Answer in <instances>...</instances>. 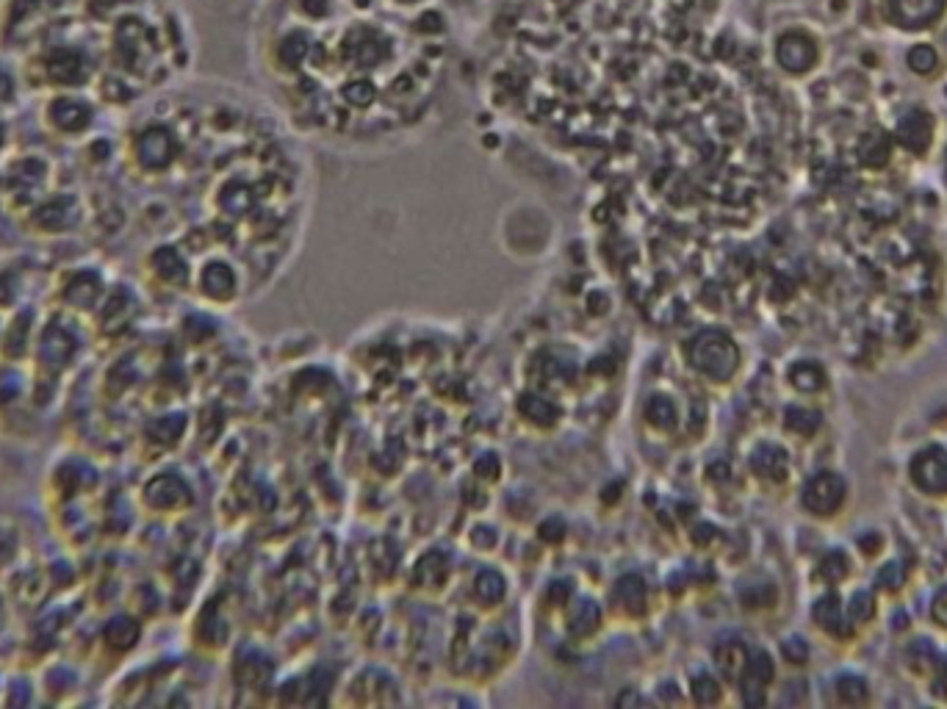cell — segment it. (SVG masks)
Returning <instances> with one entry per match:
<instances>
[{
	"label": "cell",
	"mask_w": 947,
	"mask_h": 709,
	"mask_svg": "<svg viewBox=\"0 0 947 709\" xmlns=\"http://www.w3.org/2000/svg\"><path fill=\"white\" fill-rule=\"evenodd\" d=\"M84 289L106 291V286H103V280H100L97 272H75V275H70V283L61 289V302H67L72 311L78 313L92 311V305L84 297Z\"/></svg>",
	"instance_id": "obj_9"
},
{
	"label": "cell",
	"mask_w": 947,
	"mask_h": 709,
	"mask_svg": "<svg viewBox=\"0 0 947 709\" xmlns=\"http://www.w3.org/2000/svg\"><path fill=\"white\" fill-rule=\"evenodd\" d=\"M441 14H421L419 17V31H441Z\"/></svg>",
	"instance_id": "obj_21"
},
{
	"label": "cell",
	"mask_w": 947,
	"mask_h": 709,
	"mask_svg": "<svg viewBox=\"0 0 947 709\" xmlns=\"http://www.w3.org/2000/svg\"><path fill=\"white\" fill-rule=\"evenodd\" d=\"M6 139H9V128H6L3 111H0V153H3V147H6Z\"/></svg>",
	"instance_id": "obj_23"
},
{
	"label": "cell",
	"mask_w": 947,
	"mask_h": 709,
	"mask_svg": "<svg viewBox=\"0 0 947 709\" xmlns=\"http://www.w3.org/2000/svg\"><path fill=\"white\" fill-rule=\"evenodd\" d=\"M95 117V106L78 92H59V95L50 97L48 106H45L48 131L59 133L64 139L86 136V131H92V125H95Z\"/></svg>",
	"instance_id": "obj_1"
},
{
	"label": "cell",
	"mask_w": 947,
	"mask_h": 709,
	"mask_svg": "<svg viewBox=\"0 0 947 709\" xmlns=\"http://www.w3.org/2000/svg\"><path fill=\"white\" fill-rule=\"evenodd\" d=\"M906 59H909V67H912L914 73L920 75L934 73V67L939 64V56H936V50L931 48V45H914Z\"/></svg>",
	"instance_id": "obj_17"
},
{
	"label": "cell",
	"mask_w": 947,
	"mask_h": 709,
	"mask_svg": "<svg viewBox=\"0 0 947 709\" xmlns=\"http://www.w3.org/2000/svg\"><path fill=\"white\" fill-rule=\"evenodd\" d=\"M892 23L903 28H925L934 25L947 9V0H887Z\"/></svg>",
	"instance_id": "obj_7"
},
{
	"label": "cell",
	"mask_w": 947,
	"mask_h": 709,
	"mask_svg": "<svg viewBox=\"0 0 947 709\" xmlns=\"http://www.w3.org/2000/svg\"><path fill=\"white\" fill-rule=\"evenodd\" d=\"M909 477L914 488L928 496H947V449L931 444L920 449L909 463Z\"/></svg>",
	"instance_id": "obj_4"
},
{
	"label": "cell",
	"mask_w": 947,
	"mask_h": 709,
	"mask_svg": "<svg viewBox=\"0 0 947 709\" xmlns=\"http://www.w3.org/2000/svg\"><path fill=\"white\" fill-rule=\"evenodd\" d=\"M790 383L792 388H798L801 394H817V391L826 388L828 374L820 363L801 361L790 369Z\"/></svg>",
	"instance_id": "obj_12"
},
{
	"label": "cell",
	"mask_w": 947,
	"mask_h": 709,
	"mask_svg": "<svg viewBox=\"0 0 947 709\" xmlns=\"http://www.w3.org/2000/svg\"><path fill=\"white\" fill-rule=\"evenodd\" d=\"M302 12H308L311 17H319V14L327 12V0H300Z\"/></svg>",
	"instance_id": "obj_22"
},
{
	"label": "cell",
	"mask_w": 947,
	"mask_h": 709,
	"mask_svg": "<svg viewBox=\"0 0 947 709\" xmlns=\"http://www.w3.org/2000/svg\"><path fill=\"white\" fill-rule=\"evenodd\" d=\"M931 618H934V624L947 629V585L936 590L934 601H931Z\"/></svg>",
	"instance_id": "obj_20"
},
{
	"label": "cell",
	"mask_w": 947,
	"mask_h": 709,
	"mask_svg": "<svg viewBox=\"0 0 947 709\" xmlns=\"http://www.w3.org/2000/svg\"><path fill=\"white\" fill-rule=\"evenodd\" d=\"M34 352L36 358H39V366H45L48 372L59 374L64 372V369L70 366L72 358H75L78 341H75V336L64 327V322L50 319L45 325H39Z\"/></svg>",
	"instance_id": "obj_3"
},
{
	"label": "cell",
	"mask_w": 947,
	"mask_h": 709,
	"mask_svg": "<svg viewBox=\"0 0 947 709\" xmlns=\"http://www.w3.org/2000/svg\"><path fill=\"white\" fill-rule=\"evenodd\" d=\"M820 427V413L809 408L787 410V430L795 435H815Z\"/></svg>",
	"instance_id": "obj_15"
},
{
	"label": "cell",
	"mask_w": 947,
	"mask_h": 709,
	"mask_svg": "<svg viewBox=\"0 0 947 709\" xmlns=\"http://www.w3.org/2000/svg\"><path fill=\"white\" fill-rule=\"evenodd\" d=\"M14 549H17V546H6V549L0 546V552H9V554H14ZM6 560H12V557H6V554H0V565L6 563Z\"/></svg>",
	"instance_id": "obj_24"
},
{
	"label": "cell",
	"mask_w": 947,
	"mask_h": 709,
	"mask_svg": "<svg viewBox=\"0 0 947 709\" xmlns=\"http://www.w3.org/2000/svg\"><path fill=\"white\" fill-rule=\"evenodd\" d=\"M931 131H934V120L925 111H909L898 122V139L912 153H923L928 142H931Z\"/></svg>",
	"instance_id": "obj_8"
},
{
	"label": "cell",
	"mask_w": 947,
	"mask_h": 709,
	"mask_svg": "<svg viewBox=\"0 0 947 709\" xmlns=\"http://www.w3.org/2000/svg\"><path fill=\"white\" fill-rule=\"evenodd\" d=\"M823 574L828 582H842V579L851 574V560L845 557V552H828L823 560Z\"/></svg>",
	"instance_id": "obj_19"
},
{
	"label": "cell",
	"mask_w": 947,
	"mask_h": 709,
	"mask_svg": "<svg viewBox=\"0 0 947 709\" xmlns=\"http://www.w3.org/2000/svg\"><path fill=\"white\" fill-rule=\"evenodd\" d=\"M812 618L820 629H826L828 635H840V629L845 626V604L837 593H828L823 599L815 601L812 607Z\"/></svg>",
	"instance_id": "obj_10"
},
{
	"label": "cell",
	"mask_w": 947,
	"mask_h": 709,
	"mask_svg": "<svg viewBox=\"0 0 947 709\" xmlns=\"http://www.w3.org/2000/svg\"><path fill=\"white\" fill-rule=\"evenodd\" d=\"M776 59L787 73H806L817 61V42L806 31H787L776 45Z\"/></svg>",
	"instance_id": "obj_6"
},
{
	"label": "cell",
	"mask_w": 947,
	"mask_h": 709,
	"mask_svg": "<svg viewBox=\"0 0 947 709\" xmlns=\"http://www.w3.org/2000/svg\"><path fill=\"white\" fill-rule=\"evenodd\" d=\"M0 338H3V327H0Z\"/></svg>",
	"instance_id": "obj_25"
},
{
	"label": "cell",
	"mask_w": 947,
	"mask_h": 709,
	"mask_svg": "<svg viewBox=\"0 0 947 709\" xmlns=\"http://www.w3.org/2000/svg\"><path fill=\"white\" fill-rule=\"evenodd\" d=\"M845 615H848V621H853V624L870 621V618L876 615V601H873L870 593H862V590H859L851 599V604L845 607Z\"/></svg>",
	"instance_id": "obj_18"
},
{
	"label": "cell",
	"mask_w": 947,
	"mask_h": 709,
	"mask_svg": "<svg viewBox=\"0 0 947 709\" xmlns=\"http://www.w3.org/2000/svg\"><path fill=\"white\" fill-rule=\"evenodd\" d=\"M81 217H84V208L72 194H53L31 205V222H36L39 233H48V236L70 233L81 225Z\"/></svg>",
	"instance_id": "obj_2"
},
{
	"label": "cell",
	"mask_w": 947,
	"mask_h": 709,
	"mask_svg": "<svg viewBox=\"0 0 947 709\" xmlns=\"http://www.w3.org/2000/svg\"><path fill=\"white\" fill-rule=\"evenodd\" d=\"M845 496H848V482L834 471H820L806 482L801 502L812 516H834L845 505Z\"/></svg>",
	"instance_id": "obj_5"
},
{
	"label": "cell",
	"mask_w": 947,
	"mask_h": 709,
	"mask_svg": "<svg viewBox=\"0 0 947 709\" xmlns=\"http://www.w3.org/2000/svg\"><path fill=\"white\" fill-rule=\"evenodd\" d=\"M20 294H23V280L9 269H0V311H12L20 302Z\"/></svg>",
	"instance_id": "obj_16"
},
{
	"label": "cell",
	"mask_w": 947,
	"mask_h": 709,
	"mask_svg": "<svg viewBox=\"0 0 947 709\" xmlns=\"http://www.w3.org/2000/svg\"><path fill=\"white\" fill-rule=\"evenodd\" d=\"M867 698H870V687H867L862 676L845 673V676L837 679V701L840 704L856 707V704H867Z\"/></svg>",
	"instance_id": "obj_14"
},
{
	"label": "cell",
	"mask_w": 947,
	"mask_h": 709,
	"mask_svg": "<svg viewBox=\"0 0 947 709\" xmlns=\"http://www.w3.org/2000/svg\"><path fill=\"white\" fill-rule=\"evenodd\" d=\"M754 469L762 477H768V480H784L787 471H790V457H787V452L781 446L765 444L754 452Z\"/></svg>",
	"instance_id": "obj_11"
},
{
	"label": "cell",
	"mask_w": 947,
	"mask_h": 709,
	"mask_svg": "<svg viewBox=\"0 0 947 709\" xmlns=\"http://www.w3.org/2000/svg\"><path fill=\"white\" fill-rule=\"evenodd\" d=\"M305 56H308V39H305V34H288V37L277 45V61H280V67H286V70L300 67Z\"/></svg>",
	"instance_id": "obj_13"
},
{
	"label": "cell",
	"mask_w": 947,
	"mask_h": 709,
	"mask_svg": "<svg viewBox=\"0 0 947 709\" xmlns=\"http://www.w3.org/2000/svg\"><path fill=\"white\" fill-rule=\"evenodd\" d=\"M405 3H413V0H405Z\"/></svg>",
	"instance_id": "obj_26"
}]
</instances>
